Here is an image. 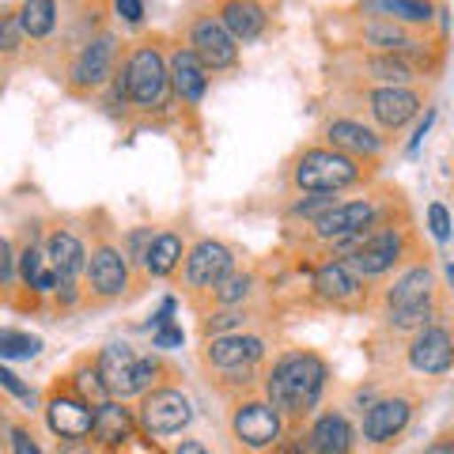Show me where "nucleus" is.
Here are the masks:
<instances>
[{"mask_svg":"<svg viewBox=\"0 0 454 454\" xmlns=\"http://www.w3.org/2000/svg\"><path fill=\"white\" fill-rule=\"evenodd\" d=\"M360 42L367 50H375V53H402V57H409V61H417L424 73H432V68H435V61H432L435 46L428 42V35L417 31V27L397 23V20L367 16L360 23Z\"/></svg>","mask_w":454,"mask_h":454,"instance_id":"obj_10","label":"nucleus"},{"mask_svg":"<svg viewBox=\"0 0 454 454\" xmlns=\"http://www.w3.org/2000/svg\"><path fill=\"white\" fill-rule=\"evenodd\" d=\"M170 83H175V98L182 106H201V98L208 95V65L186 42L170 46Z\"/></svg>","mask_w":454,"mask_h":454,"instance_id":"obj_19","label":"nucleus"},{"mask_svg":"<svg viewBox=\"0 0 454 454\" xmlns=\"http://www.w3.org/2000/svg\"><path fill=\"white\" fill-rule=\"evenodd\" d=\"M420 454H454V428H447V432H439L428 447H424Z\"/></svg>","mask_w":454,"mask_h":454,"instance_id":"obj_39","label":"nucleus"},{"mask_svg":"<svg viewBox=\"0 0 454 454\" xmlns=\"http://www.w3.org/2000/svg\"><path fill=\"white\" fill-rule=\"evenodd\" d=\"M186 46L208 65V73H227L239 65V42L216 12H193L186 23Z\"/></svg>","mask_w":454,"mask_h":454,"instance_id":"obj_13","label":"nucleus"},{"mask_svg":"<svg viewBox=\"0 0 454 454\" xmlns=\"http://www.w3.org/2000/svg\"><path fill=\"white\" fill-rule=\"evenodd\" d=\"M265 454H310V443H307V432L303 428H292L288 435L280 439L277 447H269Z\"/></svg>","mask_w":454,"mask_h":454,"instance_id":"obj_34","label":"nucleus"},{"mask_svg":"<svg viewBox=\"0 0 454 454\" xmlns=\"http://www.w3.org/2000/svg\"><path fill=\"white\" fill-rule=\"evenodd\" d=\"M310 295H315L318 307L345 310V315H360V310L372 307V288H367V280L340 258H330L315 269V277H310Z\"/></svg>","mask_w":454,"mask_h":454,"instance_id":"obj_8","label":"nucleus"},{"mask_svg":"<svg viewBox=\"0 0 454 454\" xmlns=\"http://www.w3.org/2000/svg\"><path fill=\"white\" fill-rule=\"evenodd\" d=\"M447 277H450V284H454V265H447Z\"/></svg>","mask_w":454,"mask_h":454,"instance_id":"obj_42","label":"nucleus"},{"mask_svg":"<svg viewBox=\"0 0 454 454\" xmlns=\"http://www.w3.org/2000/svg\"><path fill=\"white\" fill-rule=\"evenodd\" d=\"M137 432V413L125 409L121 397H110V402L95 405V428H91V443L103 450H118L133 439Z\"/></svg>","mask_w":454,"mask_h":454,"instance_id":"obj_22","label":"nucleus"},{"mask_svg":"<svg viewBox=\"0 0 454 454\" xmlns=\"http://www.w3.org/2000/svg\"><path fill=\"white\" fill-rule=\"evenodd\" d=\"M352 95L367 106V118L379 133H402L420 114L424 95L417 88H390V83H356Z\"/></svg>","mask_w":454,"mask_h":454,"instance_id":"obj_9","label":"nucleus"},{"mask_svg":"<svg viewBox=\"0 0 454 454\" xmlns=\"http://www.w3.org/2000/svg\"><path fill=\"white\" fill-rule=\"evenodd\" d=\"M450 310L443 307V288H435L432 300H424L417 307H405V310H390V315H382V333H394V337H413L420 333L424 325L439 322Z\"/></svg>","mask_w":454,"mask_h":454,"instance_id":"obj_25","label":"nucleus"},{"mask_svg":"<svg viewBox=\"0 0 454 454\" xmlns=\"http://www.w3.org/2000/svg\"><path fill=\"white\" fill-rule=\"evenodd\" d=\"M16 262H20V254H16V247H12V239H4V243H0V280H4V300L8 303L16 300Z\"/></svg>","mask_w":454,"mask_h":454,"instance_id":"obj_32","label":"nucleus"},{"mask_svg":"<svg viewBox=\"0 0 454 454\" xmlns=\"http://www.w3.org/2000/svg\"><path fill=\"white\" fill-rule=\"evenodd\" d=\"M310 454H356V432L340 409H325L307 428Z\"/></svg>","mask_w":454,"mask_h":454,"instance_id":"obj_21","label":"nucleus"},{"mask_svg":"<svg viewBox=\"0 0 454 454\" xmlns=\"http://www.w3.org/2000/svg\"><path fill=\"white\" fill-rule=\"evenodd\" d=\"M103 454H121V450H103Z\"/></svg>","mask_w":454,"mask_h":454,"instance_id":"obj_43","label":"nucleus"},{"mask_svg":"<svg viewBox=\"0 0 454 454\" xmlns=\"http://www.w3.org/2000/svg\"><path fill=\"white\" fill-rule=\"evenodd\" d=\"M435 273H432V265L428 258L424 262H413L409 269H402L387 288H379V310L382 315H390V310H405V307H417L424 300H432L435 295Z\"/></svg>","mask_w":454,"mask_h":454,"instance_id":"obj_18","label":"nucleus"},{"mask_svg":"<svg viewBox=\"0 0 454 454\" xmlns=\"http://www.w3.org/2000/svg\"><path fill=\"white\" fill-rule=\"evenodd\" d=\"M212 12L235 35V42H258L269 27V12L262 0H212Z\"/></svg>","mask_w":454,"mask_h":454,"instance_id":"obj_24","label":"nucleus"},{"mask_svg":"<svg viewBox=\"0 0 454 454\" xmlns=\"http://www.w3.org/2000/svg\"><path fill=\"white\" fill-rule=\"evenodd\" d=\"M405 364L428 379L454 372V315H443L439 322L424 325L420 333L405 337Z\"/></svg>","mask_w":454,"mask_h":454,"instance_id":"obj_12","label":"nucleus"},{"mask_svg":"<svg viewBox=\"0 0 454 454\" xmlns=\"http://www.w3.org/2000/svg\"><path fill=\"white\" fill-rule=\"evenodd\" d=\"M394 208H405L397 190L356 197V201H337L330 212H322L318 220L307 223V243L330 250L340 243V239H352V235H364V231H375V227L390 223Z\"/></svg>","mask_w":454,"mask_h":454,"instance_id":"obj_4","label":"nucleus"},{"mask_svg":"<svg viewBox=\"0 0 454 454\" xmlns=\"http://www.w3.org/2000/svg\"><path fill=\"white\" fill-rule=\"evenodd\" d=\"M57 454H98V450H95L91 439H61Z\"/></svg>","mask_w":454,"mask_h":454,"instance_id":"obj_40","label":"nucleus"},{"mask_svg":"<svg viewBox=\"0 0 454 454\" xmlns=\"http://www.w3.org/2000/svg\"><path fill=\"white\" fill-rule=\"evenodd\" d=\"M46 424L57 439H91L95 428V405L68 387V382H53L46 394Z\"/></svg>","mask_w":454,"mask_h":454,"instance_id":"obj_16","label":"nucleus"},{"mask_svg":"<svg viewBox=\"0 0 454 454\" xmlns=\"http://www.w3.org/2000/svg\"><path fill=\"white\" fill-rule=\"evenodd\" d=\"M118 57H121L118 38H114L110 31L91 35L80 46L73 68H68V91L80 95V98L103 91L106 83H114V76H118Z\"/></svg>","mask_w":454,"mask_h":454,"instance_id":"obj_11","label":"nucleus"},{"mask_svg":"<svg viewBox=\"0 0 454 454\" xmlns=\"http://www.w3.org/2000/svg\"><path fill=\"white\" fill-rule=\"evenodd\" d=\"M364 4L372 8V16H387L405 27H417V31H424V27L435 20L432 0H364Z\"/></svg>","mask_w":454,"mask_h":454,"instance_id":"obj_27","label":"nucleus"},{"mask_svg":"<svg viewBox=\"0 0 454 454\" xmlns=\"http://www.w3.org/2000/svg\"><path fill=\"white\" fill-rule=\"evenodd\" d=\"M325 382H330V364H325L318 352L288 348L265 367L262 394L280 409L292 428H300V424L318 409Z\"/></svg>","mask_w":454,"mask_h":454,"instance_id":"obj_1","label":"nucleus"},{"mask_svg":"<svg viewBox=\"0 0 454 454\" xmlns=\"http://www.w3.org/2000/svg\"><path fill=\"white\" fill-rule=\"evenodd\" d=\"M114 12H118L125 23H133V27L145 23V0H114Z\"/></svg>","mask_w":454,"mask_h":454,"instance_id":"obj_38","label":"nucleus"},{"mask_svg":"<svg viewBox=\"0 0 454 454\" xmlns=\"http://www.w3.org/2000/svg\"><path fill=\"white\" fill-rule=\"evenodd\" d=\"M367 178H372V163L330 145H310L295 152L288 163V186L295 193H345Z\"/></svg>","mask_w":454,"mask_h":454,"instance_id":"obj_3","label":"nucleus"},{"mask_svg":"<svg viewBox=\"0 0 454 454\" xmlns=\"http://www.w3.org/2000/svg\"><path fill=\"white\" fill-rule=\"evenodd\" d=\"M322 145H330L337 152H348L356 160H379L382 148H387V137H382L375 125H367L360 118H348V114H337V118L322 121Z\"/></svg>","mask_w":454,"mask_h":454,"instance_id":"obj_17","label":"nucleus"},{"mask_svg":"<svg viewBox=\"0 0 454 454\" xmlns=\"http://www.w3.org/2000/svg\"><path fill=\"white\" fill-rule=\"evenodd\" d=\"M137 420L148 435H178L193 424V405L178 387H155L140 394Z\"/></svg>","mask_w":454,"mask_h":454,"instance_id":"obj_15","label":"nucleus"},{"mask_svg":"<svg viewBox=\"0 0 454 454\" xmlns=\"http://www.w3.org/2000/svg\"><path fill=\"white\" fill-rule=\"evenodd\" d=\"M428 227H432V235L439 239V243H447L450 239V212L443 205H428Z\"/></svg>","mask_w":454,"mask_h":454,"instance_id":"obj_36","label":"nucleus"},{"mask_svg":"<svg viewBox=\"0 0 454 454\" xmlns=\"http://www.w3.org/2000/svg\"><path fill=\"white\" fill-rule=\"evenodd\" d=\"M254 295V273H231L216 292H212L208 310H223V307H243ZM205 310V315H208Z\"/></svg>","mask_w":454,"mask_h":454,"instance_id":"obj_29","label":"nucleus"},{"mask_svg":"<svg viewBox=\"0 0 454 454\" xmlns=\"http://www.w3.org/2000/svg\"><path fill=\"white\" fill-rule=\"evenodd\" d=\"M182 340H186V333H182V325H160V330L152 333V348H160V352H170V348H182Z\"/></svg>","mask_w":454,"mask_h":454,"instance_id":"obj_35","label":"nucleus"},{"mask_svg":"<svg viewBox=\"0 0 454 454\" xmlns=\"http://www.w3.org/2000/svg\"><path fill=\"white\" fill-rule=\"evenodd\" d=\"M163 35L133 42L121 53V68L110 83V106H133L140 114H163L175 98V83H170V50H163Z\"/></svg>","mask_w":454,"mask_h":454,"instance_id":"obj_2","label":"nucleus"},{"mask_svg":"<svg viewBox=\"0 0 454 454\" xmlns=\"http://www.w3.org/2000/svg\"><path fill=\"white\" fill-rule=\"evenodd\" d=\"M42 352V337L20 333V330H4L0 333V356L4 360H35Z\"/></svg>","mask_w":454,"mask_h":454,"instance_id":"obj_31","label":"nucleus"},{"mask_svg":"<svg viewBox=\"0 0 454 454\" xmlns=\"http://www.w3.org/2000/svg\"><path fill=\"white\" fill-rule=\"evenodd\" d=\"M170 454H212V450L201 443V439H182V443L170 450Z\"/></svg>","mask_w":454,"mask_h":454,"instance_id":"obj_41","label":"nucleus"},{"mask_svg":"<svg viewBox=\"0 0 454 454\" xmlns=\"http://www.w3.org/2000/svg\"><path fill=\"white\" fill-rule=\"evenodd\" d=\"M413 405H417V397L402 394V390L382 394V397H375V402H367V413H364V424H360L364 443L379 447V450L397 443V439L405 435L409 420H413Z\"/></svg>","mask_w":454,"mask_h":454,"instance_id":"obj_14","label":"nucleus"},{"mask_svg":"<svg viewBox=\"0 0 454 454\" xmlns=\"http://www.w3.org/2000/svg\"><path fill=\"white\" fill-rule=\"evenodd\" d=\"M0 382H4V390H8V394L23 397L27 405H35V402H38V394H35L31 387H23V382H20V375H16V372H8V367H4V372H0Z\"/></svg>","mask_w":454,"mask_h":454,"instance_id":"obj_37","label":"nucleus"},{"mask_svg":"<svg viewBox=\"0 0 454 454\" xmlns=\"http://www.w3.org/2000/svg\"><path fill=\"white\" fill-rule=\"evenodd\" d=\"M4 432H8V454H42V447L35 443V435L20 428V424H4Z\"/></svg>","mask_w":454,"mask_h":454,"instance_id":"obj_33","label":"nucleus"},{"mask_svg":"<svg viewBox=\"0 0 454 454\" xmlns=\"http://www.w3.org/2000/svg\"><path fill=\"white\" fill-rule=\"evenodd\" d=\"M231 439L247 454H265L284 439V413L269 402L265 394H239L231 402V417H227Z\"/></svg>","mask_w":454,"mask_h":454,"instance_id":"obj_5","label":"nucleus"},{"mask_svg":"<svg viewBox=\"0 0 454 454\" xmlns=\"http://www.w3.org/2000/svg\"><path fill=\"white\" fill-rule=\"evenodd\" d=\"M356 73L364 76V83H390V88H413L424 76V68L417 61H409L402 53H375L367 50L356 57Z\"/></svg>","mask_w":454,"mask_h":454,"instance_id":"obj_20","label":"nucleus"},{"mask_svg":"<svg viewBox=\"0 0 454 454\" xmlns=\"http://www.w3.org/2000/svg\"><path fill=\"white\" fill-rule=\"evenodd\" d=\"M129 288V254L121 243H114L106 231L91 239L88 250V273H83V300L95 307L118 303Z\"/></svg>","mask_w":454,"mask_h":454,"instance_id":"obj_6","label":"nucleus"},{"mask_svg":"<svg viewBox=\"0 0 454 454\" xmlns=\"http://www.w3.org/2000/svg\"><path fill=\"white\" fill-rule=\"evenodd\" d=\"M186 243H182V235L178 231H155V239H152V247H148V254H145V273L148 277H155V280H167V277H175L178 273V265H182V258H186Z\"/></svg>","mask_w":454,"mask_h":454,"instance_id":"obj_26","label":"nucleus"},{"mask_svg":"<svg viewBox=\"0 0 454 454\" xmlns=\"http://www.w3.org/2000/svg\"><path fill=\"white\" fill-rule=\"evenodd\" d=\"M95 360H98V375H103L110 397H121L125 402V397L137 394V364H140V356L129 345L114 340V345H106Z\"/></svg>","mask_w":454,"mask_h":454,"instance_id":"obj_23","label":"nucleus"},{"mask_svg":"<svg viewBox=\"0 0 454 454\" xmlns=\"http://www.w3.org/2000/svg\"><path fill=\"white\" fill-rule=\"evenodd\" d=\"M235 273V250L220 243V239H201L193 243L186 254V269H182V288H186V300L201 310H208L212 292Z\"/></svg>","mask_w":454,"mask_h":454,"instance_id":"obj_7","label":"nucleus"},{"mask_svg":"<svg viewBox=\"0 0 454 454\" xmlns=\"http://www.w3.org/2000/svg\"><path fill=\"white\" fill-rule=\"evenodd\" d=\"M23 23H20V8H4V16H0V53H4V65H12L23 50Z\"/></svg>","mask_w":454,"mask_h":454,"instance_id":"obj_30","label":"nucleus"},{"mask_svg":"<svg viewBox=\"0 0 454 454\" xmlns=\"http://www.w3.org/2000/svg\"><path fill=\"white\" fill-rule=\"evenodd\" d=\"M20 23L27 38H50L57 31V0H23L20 4Z\"/></svg>","mask_w":454,"mask_h":454,"instance_id":"obj_28","label":"nucleus"}]
</instances>
